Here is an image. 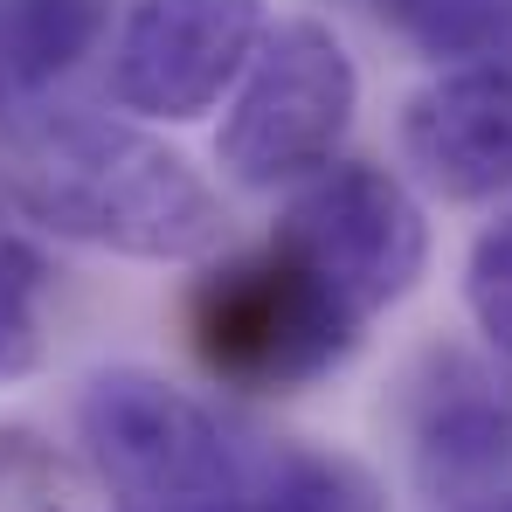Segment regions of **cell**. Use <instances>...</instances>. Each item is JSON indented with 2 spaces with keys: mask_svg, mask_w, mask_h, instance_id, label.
Wrapping results in <instances>:
<instances>
[{
  "mask_svg": "<svg viewBox=\"0 0 512 512\" xmlns=\"http://www.w3.org/2000/svg\"><path fill=\"white\" fill-rule=\"evenodd\" d=\"M0 194L70 243L139 263H194L229 236L222 194L167 139L97 111L14 118L0 132Z\"/></svg>",
  "mask_w": 512,
  "mask_h": 512,
  "instance_id": "1",
  "label": "cell"
},
{
  "mask_svg": "<svg viewBox=\"0 0 512 512\" xmlns=\"http://www.w3.org/2000/svg\"><path fill=\"white\" fill-rule=\"evenodd\" d=\"M187 340L208 374L277 395V388H305L326 367H340L360 340V319L291 250L263 243L194 284Z\"/></svg>",
  "mask_w": 512,
  "mask_h": 512,
  "instance_id": "2",
  "label": "cell"
},
{
  "mask_svg": "<svg viewBox=\"0 0 512 512\" xmlns=\"http://www.w3.org/2000/svg\"><path fill=\"white\" fill-rule=\"evenodd\" d=\"M77 429L118 512H236L250 485L222 423L160 374H97L77 402Z\"/></svg>",
  "mask_w": 512,
  "mask_h": 512,
  "instance_id": "3",
  "label": "cell"
},
{
  "mask_svg": "<svg viewBox=\"0 0 512 512\" xmlns=\"http://www.w3.org/2000/svg\"><path fill=\"white\" fill-rule=\"evenodd\" d=\"M353 104H360V77L340 35L312 14L277 21L215 132V160L243 187H284L326 173L353 125Z\"/></svg>",
  "mask_w": 512,
  "mask_h": 512,
  "instance_id": "4",
  "label": "cell"
},
{
  "mask_svg": "<svg viewBox=\"0 0 512 512\" xmlns=\"http://www.w3.org/2000/svg\"><path fill=\"white\" fill-rule=\"evenodd\" d=\"M270 243L291 250L367 326V319H381L388 305H402L416 291L429 256V222L416 208V194L388 167L340 160V167L312 173L291 194Z\"/></svg>",
  "mask_w": 512,
  "mask_h": 512,
  "instance_id": "5",
  "label": "cell"
},
{
  "mask_svg": "<svg viewBox=\"0 0 512 512\" xmlns=\"http://www.w3.org/2000/svg\"><path fill=\"white\" fill-rule=\"evenodd\" d=\"M263 0H132L111 42V97L146 118H194L263 49Z\"/></svg>",
  "mask_w": 512,
  "mask_h": 512,
  "instance_id": "6",
  "label": "cell"
},
{
  "mask_svg": "<svg viewBox=\"0 0 512 512\" xmlns=\"http://www.w3.org/2000/svg\"><path fill=\"white\" fill-rule=\"evenodd\" d=\"M402 146L443 201L512 194V63L443 70L402 111Z\"/></svg>",
  "mask_w": 512,
  "mask_h": 512,
  "instance_id": "7",
  "label": "cell"
},
{
  "mask_svg": "<svg viewBox=\"0 0 512 512\" xmlns=\"http://www.w3.org/2000/svg\"><path fill=\"white\" fill-rule=\"evenodd\" d=\"M104 35V0H0V118L28 111Z\"/></svg>",
  "mask_w": 512,
  "mask_h": 512,
  "instance_id": "8",
  "label": "cell"
},
{
  "mask_svg": "<svg viewBox=\"0 0 512 512\" xmlns=\"http://www.w3.org/2000/svg\"><path fill=\"white\" fill-rule=\"evenodd\" d=\"M367 7L436 63L450 56L457 70H471L512 56V0H367Z\"/></svg>",
  "mask_w": 512,
  "mask_h": 512,
  "instance_id": "9",
  "label": "cell"
},
{
  "mask_svg": "<svg viewBox=\"0 0 512 512\" xmlns=\"http://www.w3.org/2000/svg\"><path fill=\"white\" fill-rule=\"evenodd\" d=\"M243 512H381V492L353 457L284 443L250 471Z\"/></svg>",
  "mask_w": 512,
  "mask_h": 512,
  "instance_id": "10",
  "label": "cell"
},
{
  "mask_svg": "<svg viewBox=\"0 0 512 512\" xmlns=\"http://www.w3.org/2000/svg\"><path fill=\"white\" fill-rule=\"evenodd\" d=\"M42 298H49V263L35 243L0 236V388L42 367Z\"/></svg>",
  "mask_w": 512,
  "mask_h": 512,
  "instance_id": "11",
  "label": "cell"
},
{
  "mask_svg": "<svg viewBox=\"0 0 512 512\" xmlns=\"http://www.w3.org/2000/svg\"><path fill=\"white\" fill-rule=\"evenodd\" d=\"M464 305H471L478 333L512 360V215H499L464 256Z\"/></svg>",
  "mask_w": 512,
  "mask_h": 512,
  "instance_id": "12",
  "label": "cell"
},
{
  "mask_svg": "<svg viewBox=\"0 0 512 512\" xmlns=\"http://www.w3.org/2000/svg\"><path fill=\"white\" fill-rule=\"evenodd\" d=\"M429 512H512V464L485 478H457V485H429Z\"/></svg>",
  "mask_w": 512,
  "mask_h": 512,
  "instance_id": "13",
  "label": "cell"
}]
</instances>
